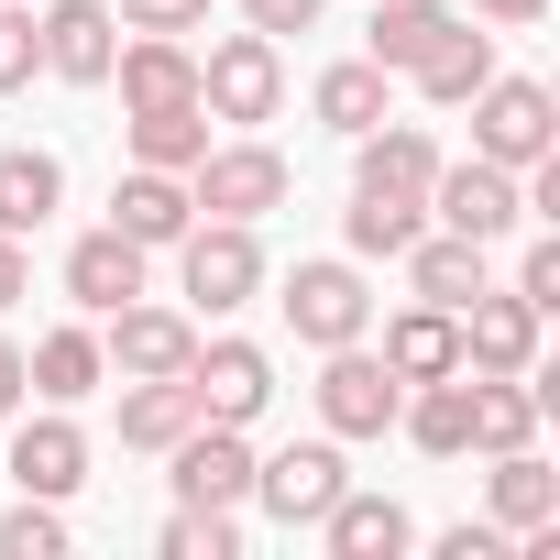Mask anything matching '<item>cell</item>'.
Wrapping results in <instances>:
<instances>
[{"label":"cell","instance_id":"obj_1","mask_svg":"<svg viewBox=\"0 0 560 560\" xmlns=\"http://www.w3.org/2000/svg\"><path fill=\"white\" fill-rule=\"evenodd\" d=\"M165 253H176V298H187V319H231V308L264 298V242H253V220H187Z\"/></svg>","mask_w":560,"mask_h":560},{"label":"cell","instance_id":"obj_2","mask_svg":"<svg viewBox=\"0 0 560 560\" xmlns=\"http://www.w3.org/2000/svg\"><path fill=\"white\" fill-rule=\"evenodd\" d=\"M275 308H287V330H298L308 352H341V341L374 330V287H363L352 253H308L287 287H275Z\"/></svg>","mask_w":560,"mask_h":560},{"label":"cell","instance_id":"obj_3","mask_svg":"<svg viewBox=\"0 0 560 560\" xmlns=\"http://www.w3.org/2000/svg\"><path fill=\"white\" fill-rule=\"evenodd\" d=\"M198 110H209V121H242V132L287 110V56H275V34H253V23L220 34V45L198 56Z\"/></svg>","mask_w":560,"mask_h":560},{"label":"cell","instance_id":"obj_4","mask_svg":"<svg viewBox=\"0 0 560 560\" xmlns=\"http://www.w3.org/2000/svg\"><path fill=\"white\" fill-rule=\"evenodd\" d=\"M462 110H472V154H494V165H538V154H560V100H549L538 78H505V67H494Z\"/></svg>","mask_w":560,"mask_h":560},{"label":"cell","instance_id":"obj_5","mask_svg":"<svg viewBox=\"0 0 560 560\" xmlns=\"http://www.w3.org/2000/svg\"><path fill=\"white\" fill-rule=\"evenodd\" d=\"M319 429L330 440H385L396 429V407H407V385H396V363L385 352H363V341H341V352H319Z\"/></svg>","mask_w":560,"mask_h":560},{"label":"cell","instance_id":"obj_6","mask_svg":"<svg viewBox=\"0 0 560 560\" xmlns=\"http://www.w3.org/2000/svg\"><path fill=\"white\" fill-rule=\"evenodd\" d=\"M287 154H275V143H209L198 165H187V198H198V220H264V209H287Z\"/></svg>","mask_w":560,"mask_h":560},{"label":"cell","instance_id":"obj_7","mask_svg":"<svg viewBox=\"0 0 560 560\" xmlns=\"http://www.w3.org/2000/svg\"><path fill=\"white\" fill-rule=\"evenodd\" d=\"M341 483H352L341 440H287L275 462H253V505H264L275 527H319V516L341 505Z\"/></svg>","mask_w":560,"mask_h":560},{"label":"cell","instance_id":"obj_8","mask_svg":"<svg viewBox=\"0 0 560 560\" xmlns=\"http://www.w3.org/2000/svg\"><path fill=\"white\" fill-rule=\"evenodd\" d=\"M429 220H440V231H462V242H505V231L527 220L516 165H494V154L451 165V154H440V176H429Z\"/></svg>","mask_w":560,"mask_h":560},{"label":"cell","instance_id":"obj_9","mask_svg":"<svg viewBox=\"0 0 560 560\" xmlns=\"http://www.w3.org/2000/svg\"><path fill=\"white\" fill-rule=\"evenodd\" d=\"M451 319H462V374H538V308L516 287H472Z\"/></svg>","mask_w":560,"mask_h":560},{"label":"cell","instance_id":"obj_10","mask_svg":"<svg viewBox=\"0 0 560 560\" xmlns=\"http://www.w3.org/2000/svg\"><path fill=\"white\" fill-rule=\"evenodd\" d=\"M187 352H198V319L187 308H154V298H121L110 308V330H100V363L132 385V374H187Z\"/></svg>","mask_w":560,"mask_h":560},{"label":"cell","instance_id":"obj_11","mask_svg":"<svg viewBox=\"0 0 560 560\" xmlns=\"http://www.w3.org/2000/svg\"><path fill=\"white\" fill-rule=\"evenodd\" d=\"M187 396H198V418L253 429V418L275 407V363H264L253 341H198V352H187Z\"/></svg>","mask_w":560,"mask_h":560},{"label":"cell","instance_id":"obj_12","mask_svg":"<svg viewBox=\"0 0 560 560\" xmlns=\"http://www.w3.org/2000/svg\"><path fill=\"white\" fill-rule=\"evenodd\" d=\"M165 462H176V505H253V440H242V429L198 418Z\"/></svg>","mask_w":560,"mask_h":560},{"label":"cell","instance_id":"obj_13","mask_svg":"<svg viewBox=\"0 0 560 560\" xmlns=\"http://www.w3.org/2000/svg\"><path fill=\"white\" fill-rule=\"evenodd\" d=\"M12 483H23V494H45V505H67V494L89 483V429H78L67 407L23 418V429H12Z\"/></svg>","mask_w":560,"mask_h":560},{"label":"cell","instance_id":"obj_14","mask_svg":"<svg viewBox=\"0 0 560 560\" xmlns=\"http://www.w3.org/2000/svg\"><path fill=\"white\" fill-rule=\"evenodd\" d=\"M143 264H154V253H143L132 231H110V220H100V231H78V242H67V298H78L89 319H110L121 298H143Z\"/></svg>","mask_w":560,"mask_h":560},{"label":"cell","instance_id":"obj_15","mask_svg":"<svg viewBox=\"0 0 560 560\" xmlns=\"http://www.w3.org/2000/svg\"><path fill=\"white\" fill-rule=\"evenodd\" d=\"M110 56H121V12H110V0H56V12H45V78L100 89Z\"/></svg>","mask_w":560,"mask_h":560},{"label":"cell","instance_id":"obj_16","mask_svg":"<svg viewBox=\"0 0 560 560\" xmlns=\"http://www.w3.org/2000/svg\"><path fill=\"white\" fill-rule=\"evenodd\" d=\"M100 89H121V110H176V100H198V56H187V34H132Z\"/></svg>","mask_w":560,"mask_h":560},{"label":"cell","instance_id":"obj_17","mask_svg":"<svg viewBox=\"0 0 560 560\" xmlns=\"http://www.w3.org/2000/svg\"><path fill=\"white\" fill-rule=\"evenodd\" d=\"M429 176H440V143H429V121H374V132H352V187H385V198H429Z\"/></svg>","mask_w":560,"mask_h":560},{"label":"cell","instance_id":"obj_18","mask_svg":"<svg viewBox=\"0 0 560 560\" xmlns=\"http://www.w3.org/2000/svg\"><path fill=\"white\" fill-rule=\"evenodd\" d=\"M187 220H198V198H187V176H165V165H132V176L110 187V231H132L143 253H165Z\"/></svg>","mask_w":560,"mask_h":560},{"label":"cell","instance_id":"obj_19","mask_svg":"<svg viewBox=\"0 0 560 560\" xmlns=\"http://www.w3.org/2000/svg\"><path fill=\"white\" fill-rule=\"evenodd\" d=\"M319 538H330V560H396V549L418 538V516H407L396 494H363V483H341V505L319 516Z\"/></svg>","mask_w":560,"mask_h":560},{"label":"cell","instance_id":"obj_20","mask_svg":"<svg viewBox=\"0 0 560 560\" xmlns=\"http://www.w3.org/2000/svg\"><path fill=\"white\" fill-rule=\"evenodd\" d=\"M483 253L494 242H462V231H418L396 264H407V298H429V308H462L472 287H494V275H483Z\"/></svg>","mask_w":560,"mask_h":560},{"label":"cell","instance_id":"obj_21","mask_svg":"<svg viewBox=\"0 0 560 560\" xmlns=\"http://www.w3.org/2000/svg\"><path fill=\"white\" fill-rule=\"evenodd\" d=\"M187 429H198L187 374H132V385H121V451H154V462H165Z\"/></svg>","mask_w":560,"mask_h":560},{"label":"cell","instance_id":"obj_22","mask_svg":"<svg viewBox=\"0 0 560 560\" xmlns=\"http://www.w3.org/2000/svg\"><path fill=\"white\" fill-rule=\"evenodd\" d=\"M396 429H407L429 462H462V451H472V374H429V385H407Z\"/></svg>","mask_w":560,"mask_h":560},{"label":"cell","instance_id":"obj_23","mask_svg":"<svg viewBox=\"0 0 560 560\" xmlns=\"http://www.w3.org/2000/svg\"><path fill=\"white\" fill-rule=\"evenodd\" d=\"M483 516H494L505 538L549 527V516H560V472H549L538 451H494V472H483Z\"/></svg>","mask_w":560,"mask_h":560},{"label":"cell","instance_id":"obj_24","mask_svg":"<svg viewBox=\"0 0 560 560\" xmlns=\"http://www.w3.org/2000/svg\"><path fill=\"white\" fill-rule=\"evenodd\" d=\"M56 209H67V165H56L45 143H12V154H0V231L34 242Z\"/></svg>","mask_w":560,"mask_h":560},{"label":"cell","instance_id":"obj_25","mask_svg":"<svg viewBox=\"0 0 560 560\" xmlns=\"http://www.w3.org/2000/svg\"><path fill=\"white\" fill-rule=\"evenodd\" d=\"M407 78H418V100H429V110H462V100L494 78V34H472V12H462V23H451V34L407 67Z\"/></svg>","mask_w":560,"mask_h":560},{"label":"cell","instance_id":"obj_26","mask_svg":"<svg viewBox=\"0 0 560 560\" xmlns=\"http://www.w3.org/2000/svg\"><path fill=\"white\" fill-rule=\"evenodd\" d=\"M308 110L352 143V132H374L385 110H396V78L374 67V56H341V67H319V89H308Z\"/></svg>","mask_w":560,"mask_h":560},{"label":"cell","instance_id":"obj_27","mask_svg":"<svg viewBox=\"0 0 560 560\" xmlns=\"http://www.w3.org/2000/svg\"><path fill=\"white\" fill-rule=\"evenodd\" d=\"M385 363H396V385H429V374H462V319L451 308H396L385 319Z\"/></svg>","mask_w":560,"mask_h":560},{"label":"cell","instance_id":"obj_28","mask_svg":"<svg viewBox=\"0 0 560 560\" xmlns=\"http://www.w3.org/2000/svg\"><path fill=\"white\" fill-rule=\"evenodd\" d=\"M100 374H110V363H100V330H78V319H67V330H45V341L23 352V385H34L45 407H78V396H100Z\"/></svg>","mask_w":560,"mask_h":560},{"label":"cell","instance_id":"obj_29","mask_svg":"<svg viewBox=\"0 0 560 560\" xmlns=\"http://www.w3.org/2000/svg\"><path fill=\"white\" fill-rule=\"evenodd\" d=\"M538 385L527 374H472V451L494 462V451H538Z\"/></svg>","mask_w":560,"mask_h":560},{"label":"cell","instance_id":"obj_30","mask_svg":"<svg viewBox=\"0 0 560 560\" xmlns=\"http://www.w3.org/2000/svg\"><path fill=\"white\" fill-rule=\"evenodd\" d=\"M462 12H451V0H374V23H363V56L385 67V78H407L440 34H451Z\"/></svg>","mask_w":560,"mask_h":560},{"label":"cell","instance_id":"obj_31","mask_svg":"<svg viewBox=\"0 0 560 560\" xmlns=\"http://www.w3.org/2000/svg\"><path fill=\"white\" fill-rule=\"evenodd\" d=\"M418 231H429V198H385V187H352V209H341V242H352V264H396Z\"/></svg>","mask_w":560,"mask_h":560},{"label":"cell","instance_id":"obj_32","mask_svg":"<svg viewBox=\"0 0 560 560\" xmlns=\"http://www.w3.org/2000/svg\"><path fill=\"white\" fill-rule=\"evenodd\" d=\"M121 143H132V165L187 176V165L209 154V110H198V100H176V110H132V121H121Z\"/></svg>","mask_w":560,"mask_h":560},{"label":"cell","instance_id":"obj_33","mask_svg":"<svg viewBox=\"0 0 560 560\" xmlns=\"http://www.w3.org/2000/svg\"><path fill=\"white\" fill-rule=\"evenodd\" d=\"M242 549V505H176L165 516V560H231Z\"/></svg>","mask_w":560,"mask_h":560},{"label":"cell","instance_id":"obj_34","mask_svg":"<svg viewBox=\"0 0 560 560\" xmlns=\"http://www.w3.org/2000/svg\"><path fill=\"white\" fill-rule=\"evenodd\" d=\"M0 560H67V516L45 494H23L12 516H0Z\"/></svg>","mask_w":560,"mask_h":560},{"label":"cell","instance_id":"obj_35","mask_svg":"<svg viewBox=\"0 0 560 560\" xmlns=\"http://www.w3.org/2000/svg\"><path fill=\"white\" fill-rule=\"evenodd\" d=\"M34 67H45V23L23 12V0H0V100L34 89Z\"/></svg>","mask_w":560,"mask_h":560},{"label":"cell","instance_id":"obj_36","mask_svg":"<svg viewBox=\"0 0 560 560\" xmlns=\"http://www.w3.org/2000/svg\"><path fill=\"white\" fill-rule=\"evenodd\" d=\"M516 298H527L538 319L560 308V231H538V242H527V264H516Z\"/></svg>","mask_w":560,"mask_h":560},{"label":"cell","instance_id":"obj_37","mask_svg":"<svg viewBox=\"0 0 560 560\" xmlns=\"http://www.w3.org/2000/svg\"><path fill=\"white\" fill-rule=\"evenodd\" d=\"M209 0H121V34H198Z\"/></svg>","mask_w":560,"mask_h":560},{"label":"cell","instance_id":"obj_38","mask_svg":"<svg viewBox=\"0 0 560 560\" xmlns=\"http://www.w3.org/2000/svg\"><path fill=\"white\" fill-rule=\"evenodd\" d=\"M319 12H330V0H242V23H253V34H275V45H287V34H308Z\"/></svg>","mask_w":560,"mask_h":560},{"label":"cell","instance_id":"obj_39","mask_svg":"<svg viewBox=\"0 0 560 560\" xmlns=\"http://www.w3.org/2000/svg\"><path fill=\"white\" fill-rule=\"evenodd\" d=\"M440 560H505V527L494 516H462V527H440Z\"/></svg>","mask_w":560,"mask_h":560},{"label":"cell","instance_id":"obj_40","mask_svg":"<svg viewBox=\"0 0 560 560\" xmlns=\"http://www.w3.org/2000/svg\"><path fill=\"white\" fill-rule=\"evenodd\" d=\"M23 298H34V253H23V242H12V231H0V319H12V308H23Z\"/></svg>","mask_w":560,"mask_h":560},{"label":"cell","instance_id":"obj_41","mask_svg":"<svg viewBox=\"0 0 560 560\" xmlns=\"http://www.w3.org/2000/svg\"><path fill=\"white\" fill-rule=\"evenodd\" d=\"M472 23H505L516 34V23H549V0H472Z\"/></svg>","mask_w":560,"mask_h":560},{"label":"cell","instance_id":"obj_42","mask_svg":"<svg viewBox=\"0 0 560 560\" xmlns=\"http://www.w3.org/2000/svg\"><path fill=\"white\" fill-rule=\"evenodd\" d=\"M23 396H34L23 385V341H0V418H23Z\"/></svg>","mask_w":560,"mask_h":560}]
</instances>
